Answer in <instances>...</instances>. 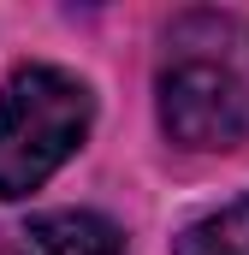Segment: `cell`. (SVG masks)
Segmentation results:
<instances>
[{
    "label": "cell",
    "mask_w": 249,
    "mask_h": 255,
    "mask_svg": "<svg viewBox=\"0 0 249 255\" xmlns=\"http://www.w3.org/2000/svg\"><path fill=\"white\" fill-rule=\"evenodd\" d=\"M95 95L65 65H18L0 95V202L42 190L83 148Z\"/></svg>",
    "instance_id": "obj_2"
},
{
    "label": "cell",
    "mask_w": 249,
    "mask_h": 255,
    "mask_svg": "<svg viewBox=\"0 0 249 255\" xmlns=\"http://www.w3.org/2000/svg\"><path fill=\"white\" fill-rule=\"evenodd\" d=\"M18 255H124V232L89 208H60L24 226Z\"/></svg>",
    "instance_id": "obj_3"
},
{
    "label": "cell",
    "mask_w": 249,
    "mask_h": 255,
    "mask_svg": "<svg viewBox=\"0 0 249 255\" xmlns=\"http://www.w3.org/2000/svg\"><path fill=\"white\" fill-rule=\"evenodd\" d=\"M154 107L178 148H238L249 142V18L238 12H178L160 42Z\"/></svg>",
    "instance_id": "obj_1"
},
{
    "label": "cell",
    "mask_w": 249,
    "mask_h": 255,
    "mask_svg": "<svg viewBox=\"0 0 249 255\" xmlns=\"http://www.w3.org/2000/svg\"><path fill=\"white\" fill-rule=\"evenodd\" d=\"M172 255H249V196L178 232Z\"/></svg>",
    "instance_id": "obj_4"
}]
</instances>
